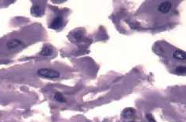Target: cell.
I'll return each instance as SVG.
<instances>
[{
	"instance_id": "obj_9",
	"label": "cell",
	"mask_w": 186,
	"mask_h": 122,
	"mask_svg": "<svg viewBox=\"0 0 186 122\" xmlns=\"http://www.w3.org/2000/svg\"><path fill=\"white\" fill-rule=\"evenodd\" d=\"M134 114H135V110L133 108H130V107L126 108L122 113V116L124 117H126V118L133 117Z\"/></svg>"
},
{
	"instance_id": "obj_8",
	"label": "cell",
	"mask_w": 186,
	"mask_h": 122,
	"mask_svg": "<svg viewBox=\"0 0 186 122\" xmlns=\"http://www.w3.org/2000/svg\"><path fill=\"white\" fill-rule=\"evenodd\" d=\"M173 56L174 59L178 60H184L186 58V55L185 53L181 50H176L174 53H173Z\"/></svg>"
},
{
	"instance_id": "obj_10",
	"label": "cell",
	"mask_w": 186,
	"mask_h": 122,
	"mask_svg": "<svg viewBox=\"0 0 186 122\" xmlns=\"http://www.w3.org/2000/svg\"><path fill=\"white\" fill-rule=\"evenodd\" d=\"M55 99L57 101V102H60V103H65V99L64 97V96L61 93V92H57L55 94V96H54Z\"/></svg>"
},
{
	"instance_id": "obj_3",
	"label": "cell",
	"mask_w": 186,
	"mask_h": 122,
	"mask_svg": "<svg viewBox=\"0 0 186 122\" xmlns=\"http://www.w3.org/2000/svg\"><path fill=\"white\" fill-rule=\"evenodd\" d=\"M62 25H63V19H62V17H56V18H54L51 24L49 25V27L51 28V29L57 30V29L61 28L62 27Z\"/></svg>"
},
{
	"instance_id": "obj_7",
	"label": "cell",
	"mask_w": 186,
	"mask_h": 122,
	"mask_svg": "<svg viewBox=\"0 0 186 122\" xmlns=\"http://www.w3.org/2000/svg\"><path fill=\"white\" fill-rule=\"evenodd\" d=\"M31 13L34 17H38L42 16L43 13H44V11L39 6H33L31 9Z\"/></svg>"
},
{
	"instance_id": "obj_2",
	"label": "cell",
	"mask_w": 186,
	"mask_h": 122,
	"mask_svg": "<svg viewBox=\"0 0 186 122\" xmlns=\"http://www.w3.org/2000/svg\"><path fill=\"white\" fill-rule=\"evenodd\" d=\"M83 34H84V30L79 29V28L75 29L68 34V38L72 42H76L82 38V37L83 36Z\"/></svg>"
},
{
	"instance_id": "obj_6",
	"label": "cell",
	"mask_w": 186,
	"mask_h": 122,
	"mask_svg": "<svg viewBox=\"0 0 186 122\" xmlns=\"http://www.w3.org/2000/svg\"><path fill=\"white\" fill-rule=\"evenodd\" d=\"M54 49L52 48V46H49V45H46L42 47L41 52H40V55L41 56H50L53 54Z\"/></svg>"
},
{
	"instance_id": "obj_4",
	"label": "cell",
	"mask_w": 186,
	"mask_h": 122,
	"mask_svg": "<svg viewBox=\"0 0 186 122\" xmlns=\"http://www.w3.org/2000/svg\"><path fill=\"white\" fill-rule=\"evenodd\" d=\"M21 43L22 42H21V40L17 39V38H14V39H11V40L8 41L7 43V47L9 49H15L17 47H19L21 45Z\"/></svg>"
},
{
	"instance_id": "obj_1",
	"label": "cell",
	"mask_w": 186,
	"mask_h": 122,
	"mask_svg": "<svg viewBox=\"0 0 186 122\" xmlns=\"http://www.w3.org/2000/svg\"><path fill=\"white\" fill-rule=\"evenodd\" d=\"M37 73L39 76H41L42 77H46V78L54 79V78H57L60 77V74L58 71L52 70V69H48V68L39 69Z\"/></svg>"
},
{
	"instance_id": "obj_5",
	"label": "cell",
	"mask_w": 186,
	"mask_h": 122,
	"mask_svg": "<svg viewBox=\"0 0 186 122\" xmlns=\"http://www.w3.org/2000/svg\"><path fill=\"white\" fill-rule=\"evenodd\" d=\"M171 7H172L171 3L168 2V1H166V2H163V3H160L158 9L161 13H166L170 12V10H171Z\"/></svg>"
},
{
	"instance_id": "obj_13",
	"label": "cell",
	"mask_w": 186,
	"mask_h": 122,
	"mask_svg": "<svg viewBox=\"0 0 186 122\" xmlns=\"http://www.w3.org/2000/svg\"><path fill=\"white\" fill-rule=\"evenodd\" d=\"M64 1H53V3H63Z\"/></svg>"
},
{
	"instance_id": "obj_12",
	"label": "cell",
	"mask_w": 186,
	"mask_h": 122,
	"mask_svg": "<svg viewBox=\"0 0 186 122\" xmlns=\"http://www.w3.org/2000/svg\"><path fill=\"white\" fill-rule=\"evenodd\" d=\"M146 117H147V119L149 120V122H156V120H155V118H154V117H153L152 114L149 113V114L146 115Z\"/></svg>"
},
{
	"instance_id": "obj_11",
	"label": "cell",
	"mask_w": 186,
	"mask_h": 122,
	"mask_svg": "<svg viewBox=\"0 0 186 122\" xmlns=\"http://www.w3.org/2000/svg\"><path fill=\"white\" fill-rule=\"evenodd\" d=\"M175 71H176L177 73H179V74H184V73H185V71H186V67H183V66H179V67H177L176 68Z\"/></svg>"
}]
</instances>
